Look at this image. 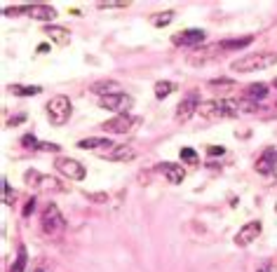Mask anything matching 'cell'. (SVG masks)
Segmentation results:
<instances>
[{
	"label": "cell",
	"instance_id": "6da1fadb",
	"mask_svg": "<svg viewBox=\"0 0 277 272\" xmlns=\"http://www.w3.org/2000/svg\"><path fill=\"white\" fill-rule=\"evenodd\" d=\"M197 113L204 120H221V117H237L240 108H237V101H230V99H209L200 104Z\"/></svg>",
	"mask_w": 277,
	"mask_h": 272
},
{
	"label": "cell",
	"instance_id": "7a4b0ae2",
	"mask_svg": "<svg viewBox=\"0 0 277 272\" xmlns=\"http://www.w3.org/2000/svg\"><path fill=\"white\" fill-rule=\"evenodd\" d=\"M277 63V54L273 52H258V54H245L240 59L230 63V71L235 73H251V71H261V68H270Z\"/></svg>",
	"mask_w": 277,
	"mask_h": 272
},
{
	"label": "cell",
	"instance_id": "3957f363",
	"mask_svg": "<svg viewBox=\"0 0 277 272\" xmlns=\"http://www.w3.org/2000/svg\"><path fill=\"white\" fill-rule=\"evenodd\" d=\"M71 110H73L71 99L64 94H56L47 101V120H50L54 127L66 125V122L71 120Z\"/></svg>",
	"mask_w": 277,
	"mask_h": 272
},
{
	"label": "cell",
	"instance_id": "277c9868",
	"mask_svg": "<svg viewBox=\"0 0 277 272\" xmlns=\"http://www.w3.org/2000/svg\"><path fill=\"white\" fill-rule=\"evenodd\" d=\"M40 223H43V232H47V235H56V232H61L66 228V218L56 204H47L45 207Z\"/></svg>",
	"mask_w": 277,
	"mask_h": 272
},
{
	"label": "cell",
	"instance_id": "5b68a950",
	"mask_svg": "<svg viewBox=\"0 0 277 272\" xmlns=\"http://www.w3.org/2000/svg\"><path fill=\"white\" fill-rule=\"evenodd\" d=\"M99 106L106 108V110H113L115 115H127L129 110H132V106H134V99H132L127 92H122V94L101 96V99H99Z\"/></svg>",
	"mask_w": 277,
	"mask_h": 272
},
{
	"label": "cell",
	"instance_id": "8992f818",
	"mask_svg": "<svg viewBox=\"0 0 277 272\" xmlns=\"http://www.w3.org/2000/svg\"><path fill=\"white\" fill-rule=\"evenodd\" d=\"M54 167L59 169L64 176L71 178V181H83L87 176V169L78 160H73V157H56L54 160Z\"/></svg>",
	"mask_w": 277,
	"mask_h": 272
},
{
	"label": "cell",
	"instance_id": "52a82bcc",
	"mask_svg": "<svg viewBox=\"0 0 277 272\" xmlns=\"http://www.w3.org/2000/svg\"><path fill=\"white\" fill-rule=\"evenodd\" d=\"M138 122H141L138 117H132L127 113V115L111 117L108 122H104V125H101V129H104V132H111V134H127V132H132V129L138 125Z\"/></svg>",
	"mask_w": 277,
	"mask_h": 272
},
{
	"label": "cell",
	"instance_id": "ba28073f",
	"mask_svg": "<svg viewBox=\"0 0 277 272\" xmlns=\"http://www.w3.org/2000/svg\"><path fill=\"white\" fill-rule=\"evenodd\" d=\"M221 52H223V50H221L219 42H214V45H204V47H197V50L188 56V63H191V66H204V63L219 59Z\"/></svg>",
	"mask_w": 277,
	"mask_h": 272
},
{
	"label": "cell",
	"instance_id": "9c48e42d",
	"mask_svg": "<svg viewBox=\"0 0 277 272\" xmlns=\"http://www.w3.org/2000/svg\"><path fill=\"white\" fill-rule=\"evenodd\" d=\"M200 94L197 92H188V94L181 99V104L176 106V120H181V122H186V120H191L195 113H197V108H200Z\"/></svg>",
	"mask_w": 277,
	"mask_h": 272
},
{
	"label": "cell",
	"instance_id": "30bf717a",
	"mask_svg": "<svg viewBox=\"0 0 277 272\" xmlns=\"http://www.w3.org/2000/svg\"><path fill=\"white\" fill-rule=\"evenodd\" d=\"M261 230H263L261 220H249V223H245V225L237 230V235H235V244H237V246H249L251 242L258 240Z\"/></svg>",
	"mask_w": 277,
	"mask_h": 272
},
{
	"label": "cell",
	"instance_id": "8fae6325",
	"mask_svg": "<svg viewBox=\"0 0 277 272\" xmlns=\"http://www.w3.org/2000/svg\"><path fill=\"white\" fill-rule=\"evenodd\" d=\"M204 35L207 33L202 28H186V31H179L176 35H171V42L176 47H195V45H202Z\"/></svg>",
	"mask_w": 277,
	"mask_h": 272
},
{
	"label": "cell",
	"instance_id": "7c38bea8",
	"mask_svg": "<svg viewBox=\"0 0 277 272\" xmlns=\"http://www.w3.org/2000/svg\"><path fill=\"white\" fill-rule=\"evenodd\" d=\"M99 157H106V160H111V162H129V160H134L137 157V150L132 146H113L108 148V150H99L96 153Z\"/></svg>",
	"mask_w": 277,
	"mask_h": 272
},
{
	"label": "cell",
	"instance_id": "4fadbf2b",
	"mask_svg": "<svg viewBox=\"0 0 277 272\" xmlns=\"http://www.w3.org/2000/svg\"><path fill=\"white\" fill-rule=\"evenodd\" d=\"M158 171H160L162 176L169 181L171 186H179L183 178H186L183 167H181V164H174V162H160V164H158Z\"/></svg>",
	"mask_w": 277,
	"mask_h": 272
},
{
	"label": "cell",
	"instance_id": "5bb4252c",
	"mask_svg": "<svg viewBox=\"0 0 277 272\" xmlns=\"http://www.w3.org/2000/svg\"><path fill=\"white\" fill-rule=\"evenodd\" d=\"M26 14L35 21H45L47 26L52 19H56V10L52 5H26Z\"/></svg>",
	"mask_w": 277,
	"mask_h": 272
},
{
	"label": "cell",
	"instance_id": "9a60e30c",
	"mask_svg": "<svg viewBox=\"0 0 277 272\" xmlns=\"http://www.w3.org/2000/svg\"><path fill=\"white\" fill-rule=\"evenodd\" d=\"M89 89H92L94 94H99V99H101V96H111V94H122V87H120L117 80H96Z\"/></svg>",
	"mask_w": 277,
	"mask_h": 272
},
{
	"label": "cell",
	"instance_id": "2e32d148",
	"mask_svg": "<svg viewBox=\"0 0 277 272\" xmlns=\"http://www.w3.org/2000/svg\"><path fill=\"white\" fill-rule=\"evenodd\" d=\"M275 164H277V150L268 148L266 153L256 160V171H258V174H273V171H275Z\"/></svg>",
	"mask_w": 277,
	"mask_h": 272
},
{
	"label": "cell",
	"instance_id": "e0dca14e",
	"mask_svg": "<svg viewBox=\"0 0 277 272\" xmlns=\"http://www.w3.org/2000/svg\"><path fill=\"white\" fill-rule=\"evenodd\" d=\"M45 35H50V40H52L54 45H61V47L71 42V33H68V28H64V26L50 24V26H45Z\"/></svg>",
	"mask_w": 277,
	"mask_h": 272
},
{
	"label": "cell",
	"instance_id": "ac0fdd59",
	"mask_svg": "<svg viewBox=\"0 0 277 272\" xmlns=\"http://www.w3.org/2000/svg\"><path fill=\"white\" fill-rule=\"evenodd\" d=\"M115 143L106 138V136H92V138H83V141H78V148H83V150H96L99 153V148H113Z\"/></svg>",
	"mask_w": 277,
	"mask_h": 272
},
{
	"label": "cell",
	"instance_id": "d6986e66",
	"mask_svg": "<svg viewBox=\"0 0 277 272\" xmlns=\"http://www.w3.org/2000/svg\"><path fill=\"white\" fill-rule=\"evenodd\" d=\"M207 87H209L212 92H216V94L225 96V94H230V92L237 89V82H235V80H228V78H219V80H209Z\"/></svg>",
	"mask_w": 277,
	"mask_h": 272
},
{
	"label": "cell",
	"instance_id": "ffe728a7",
	"mask_svg": "<svg viewBox=\"0 0 277 272\" xmlns=\"http://www.w3.org/2000/svg\"><path fill=\"white\" fill-rule=\"evenodd\" d=\"M245 96L249 99V101H261V99H266L268 96V84H263V82L249 84V87L245 89Z\"/></svg>",
	"mask_w": 277,
	"mask_h": 272
},
{
	"label": "cell",
	"instance_id": "44dd1931",
	"mask_svg": "<svg viewBox=\"0 0 277 272\" xmlns=\"http://www.w3.org/2000/svg\"><path fill=\"white\" fill-rule=\"evenodd\" d=\"M251 40H254V35H245V38L221 40L219 45H221V50H223V52H228V50H242V47H247V45H251Z\"/></svg>",
	"mask_w": 277,
	"mask_h": 272
},
{
	"label": "cell",
	"instance_id": "7402d4cb",
	"mask_svg": "<svg viewBox=\"0 0 277 272\" xmlns=\"http://www.w3.org/2000/svg\"><path fill=\"white\" fill-rule=\"evenodd\" d=\"M7 89H10L14 96H38L43 92V87H38V84H31V87H28V84H10Z\"/></svg>",
	"mask_w": 277,
	"mask_h": 272
},
{
	"label": "cell",
	"instance_id": "603a6c76",
	"mask_svg": "<svg viewBox=\"0 0 277 272\" xmlns=\"http://www.w3.org/2000/svg\"><path fill=\"white\" fill-rule=\"evenodd\" d=\"M38 188H43V190H54V192H64V186L56 181L54 176H43L40 174V181H38Z\"/></svg>",
	"mask_w": 277,
	"mask_h": 272
},
{
	"label": "cell",
	"instance_id": "cb8c5ba5",
	"mask_svg": "<svg viewBox=\"0 0 277 272\" xmlns=\"http://www.w3.org/2000/svg\"><path fill=\"white\" fill-rule=\"evenodd\" d=\"M171 92H176V84L169 82V80H160V82L155 84V96L158 99H167Z\"/></svg>",
	"mask_w": 277,
	"mask_h": 272
},
{
	"label": "cell",
	"instance_id": "d4e9b609",
	"mask_svg": "<svg viewBox=\"0 0 277 272\" xmlns=\"http://www.w3.org/2000/svg\"><path fill=\"white\" fill-rule=\"evenodd\" d=\"M171 21H174V12H160V14H153V17H150V24H153V26H158V28H162V26H169Z\"/></svg>",
	"mask_w": 277,
	"mask_h": 272
},
{
	"label": "cell",
	"instance_id": "484cf974",
	"mask_svg": "<svg viewBox=\"0 0 277 272\" xmlns=\"http://www.w3.org/2000/svg\"><path fill=\"white\" fill-rule=\"evenodd\" d=\"M24 268H26V249L19 246V251H17V261H14L12 272H24Z\"/></svg>",
	"mask_w": 277,
	"mask_h": 272
},
{
	"label": "cell",
	"instance_id": "4316f807",
	"mask_svg": "<svg viewBox=\"0 0 277 272\" xmlns=\"http://www.w3.org/2000/svg\"><path fill=\"white\" fill-rule=\"evenodd\" d=\"M22 146L28 148V150H38V148H40V141H38L33 134H24L22 136Z\"/></svg>",
	"mask_w": 277,
	"mask_h": 272
},
{
	"label": "cell",
	"instance_id": "83f0119b",
	"mask_svg": "<svg viewBox=\"0 0 277 272\" xmlns=\"http://www.w3.org/2000/svg\"><path fill=\"white\" fill-rule=\"evenodd\" d=\"M2 202H5V204H12V202H14V190H10L7 178H2Z\"/></svg>",
	"mask_w": 277,
	"mask_h": 272
},
{
	"label": "cell",
	"instance_id": "f1b7e54d",
	"mask_svg": "<svg viewBox=\"0 0 277 272\" xmlns=\"http://www.w3.org/2000/svg\"><path fill=\"white\" fill-rule=\"evenodd\" d=\"M237 108H240V113H256V110H261L258 106L254 104V101H237Z\"/></svg>",
	"mask_w": 277,
	"mask_h": 272
},
{
	"label": "cell",
	"instance_id": "f546056e",
	"mask_svg": "<svg viewBox=\"0 0 277 272\" xmlns=\"http://www.w3.org/2000/svg\"><path fill=\"white\" fill-rule=\"evenodd\" d=\"M181 160L188 162V164H195V162H197V153H195L193 148H181Z\"/></svg>",
	"mask_w": 277,
	"mask_h": 272
},
{
	"label": "cell",
	"instance_id": "4dcf8cb0",
	"mask_svg": "<svg viewBox=\"0 0 277 272\" xmlns=\"http://www.w3.org/2000/svg\"><path fill=\"white\" fill-rule=\"evenodd\" d=\"M85 197L89 199V202H94V204H106L108 195L106 192H85Z\"/></svg>",
	"mask_w": 277,
	"mask_h": 272
},
{
	"label": "cell",
	"instance_id": "1f68e13d",
	"mask_svg": "<svg viewBox=\"0 0 277 272\" xmlns=\"http://www.w3.org/2000/svg\"><path fill=\"white\" fill-rule=\"evenodd\" d=\"M127 5L129 2H99L96 7H99V10H125Z\"/></svg>",
	"mask_w": 277,
	"mask_h": 272
},
{
	"label": "cell",
	"instance_id": "d6a6232c",
	"mask_svg": "<svg viewBox=\"0 0 277 272\" xmlns=\"http://www.w3.org/2000/svg\"><path fill=\"white\" fill-rule=\"evenodd\" d=\"M38 150H43V153H59L61 150V146H56V143H45V141H40V148Z\"/></svg>",
	"mask_w": 277,
	"mask_h": 272
},
{
	"label": "cell",
	"instance_id": "836d02e7",
	"mask_svg": "<svg viewBox=\"0 0 277 272\" xmlns=\"http://www.w3.org/2000/svg\"><path fill=\"white\" fill-rule=\"evenodd\" d=\"M33 211H35V199H28V202H26V207H24V216H31Z\"/></svg>",
	"mask_w": 277,
	"mask_h": 272
},
{
	"label": "cell",
	"instance_id": "e575fe53",
	"mask_svg": "<svg viewBox=\"0 0 277 272\" xmlns=\"http://www.w3.org/2000/svg\"><path fill=\"white\" fill-rule=\"evenodd\" d=\"M207 153H209V155H223V153H225V148L223 146H209V148H207Z\"/></svg>",
	"mask_w": 277,
	"mask_h": 272
},
{
	"label": "cell",
	"instance_id": "d590c367",
	"mask_svg": "<svg viewBox=\"0 0 277 272\" xmlns=\"http://www.w3.org/2000/svg\"><path fill=\"white\" fill-rule=\"evenodd\" d=\"M24 117H14V120H10V127H14V125H19V122H22Z\"/></svg>",
	"mask_w": 277,
	"mask_h": 272
},
{
	"label": "cell",
	"instance_id": "8d00e7d4",
	"mask_svg": "<svg viewBox=\"0 0 277 272\" xmlns=\"http://www.w3.org/2000/svg\"><path fill=\"white\" fill-rule=\"evenodd\" d=\"M273 174H275V178H277V164H275V171H273Z\"/></svg>",
	"mask_w": 277,
	"mask_h": 272
},
{
	"label": "cell",
	"instance_id": "74e56055",
	"mask_svg": "<svg viewBox=\"0 0 277 272\" xmlns=\"http://www.w3.org/2000/svg\"><path fill=\"white\" fill-rule=\"evenodd\" d=\"M35 272H45V270H35Z\"/></svg>",
	"mask_w": 277,
	"mask_h": 272
},
{
	"label": "cell",
	"instance_id": "f35d334b",
	"mask_svg": "<svg viewBox=\"0 0 277 272\" xmlns=\"http://www.w3.org/2000/svg\"><path fill=\"white\" fill-rule=\"evenodd\" d=\"M258 272H266V270H258Z\"/></svg>",
	"mask_w": 277,
	"mask_h": 272
},
{
	"label": "cell",
	"instance_id": "ab89813d",
	"mask_svg": "<svg viewBox=\"0 0 277 272\" xmlns=\"http://www.w3.org/2000/svg\"><path fill=\"white\" fill-rule=\"evenodd\" d=\"M275 87H277V80H275Z\"/></svg>",
	"mask_w": 277,
	"mask_h": 272
}]
</instances>
